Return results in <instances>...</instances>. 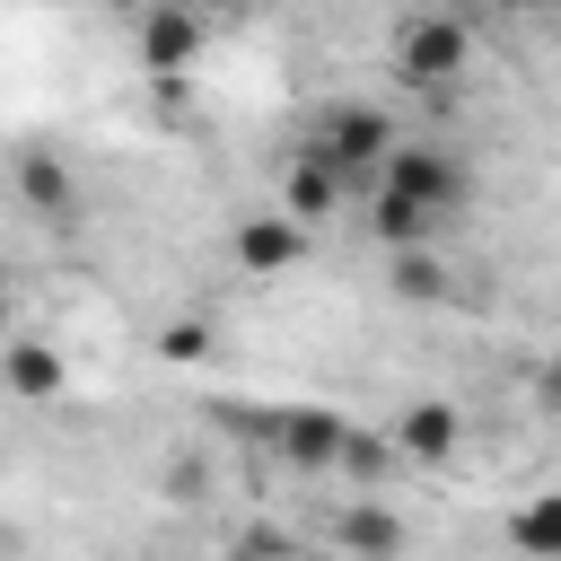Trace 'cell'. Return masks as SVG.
I'll return each mask as SVG.
<instances>
[{
  "instance_id": "1",
  "label": "cell",
  "mask_w": 561,
  "mask_h": 561,
  "mask_svg": "<svg viewBox=\"0 0 561 561\" xmlns=\"http://www.w3.org/2000/svg\"><path fill=\"white\" fill-rule=\"evenodd\" d=\"M456 210H465V167H456L438 140H394L386 167L368 175V228H377L394 254H421Z\"/></svg>"
},
{
  "instance_id": "2",
  "label": "cell",
  "mask_w": 561,
  "mask_h": 561,
  "mask_svg": "<svg viewBox=\"0 0 561 561\" xmlns=\"http://www.w3.org/2000/svg\"><path fill=\"white\" fill-rule=\"evenodd\" d=\"M394 140H403V131H394V114L359 96V105H324V114H316L307 158H316V167H333L342 184H368V175L386 167V149H394Z\"/></svg>"
},
{
  "instance_id": "3",
  "label": "cell",
  "mask_w": 561,
  "mask_h": 561,
  "mask_svg": "<svg viewBox=\"0 0 561 561\" xmlns=\"http://www.w3.org/2000/svg\"><path fill=\"white\" fill-rule=\"evenodd\" d=\"M465 61H473L465 18H403V35H394V79L403 88H447Z\"/></svg>"
},
{
  "instance_id": "4",
  "label": "cell",
  "mask_w": 561,
  "mask_h": 561,
  "mask_svg": "<svg viewBox=\"0 0 561 561\" xmlns=\"http://www.w3.org/2000/svg\"><path fill=\"white\" fill-rule=\"evenodd\" d=\"M342 412H324V403H289V412H272V456L289 465V473H333V456H342Z\"/></svg>"
},
{
  "instance_id": "5",
  "label": "cell",
  "mask_w": 561,
  "mask_h": 561,
  "mask_svg": "<svg viewBox=\"0 0 561 561\" xmlns=\"http://www.w3.org/2000/svg\"><path fill=\"white\" fill-rule=\"evenodd\" d=\"M0 386L18 403H61L70 394V351H53L44 333H0Z\"/></svg>"
},
{
  "instance_id": "6",
  "label": "cell",
  "mask_w": 561,
  "mask_h": 561,
  "mask_svg": "<svg viewBox=\"0 0 561 561\" xmlns=\"http://www.w3.org/2000/svg\"><path fill=\"white\" fill-rule=\"evenodd\" d=\"M228 254H237V272H245V280H280V272L307 254V228H289L280 210H245V219H237V237H228Z\"/></svg>"
},
{
  "instance_id": "7",
  "label": "cell",
  "mask_w": 561,
  "mask_h": 561,
  "mask_svg": "<svg viewBox=\"0 0 561 561\" xmlns=\"http://www.w3.org/2000/svg\"><path fill=\"white\" fill-rule=\"evenodd\" d=\"M131 44H140V70L184 79L193 53H202V18H193V9H140V18H131Z\"/></svg>"
},
{
  "instance_id": "8",
  "label": "cell",
  "mask_w": 561,
  "mask_h": 561,
  "mask_svg": "<svg viewBox=\"0 0 561 561\" xmlns=\"http://www.w3.org/2000/svg\"><path fill=\"white\" fill-rule=\"evenodd\" d=\"M342 202H351V184H342L333 167H316L307 149H298V158L280 167V202H272V210H280L289 228H324V219H333Z\"/></svg>"
},
{
  "instance_id": "9",
  "label": "cell",
  "mask_w": 561,
  "mask_h": 561,
  "mask_svg": "<svg viewBox=\"0 0 561 561\" xmlns=\"http://www.w3.org/2000/svg\"><path fill=\"white\" fill-rule=\"evenodd\" d=\"M456 403H403L394 412V430H386V447L403 456V465H447L456 456Z\"/></svg>"
},
{
  "instance_id": "10",
  "label": "cell",
  "mask_w": 561,
  "mask_h": 561,
  "mask_svg": "<svg viewBox=\"0 0 561 561\" xmlns=\"http://www.w3.org/2000/svg\"><path fill=\"white\" fill-rule=\"evenodd\" d=\"M333 543H342L351 561H403V517H394L377 491H359V500L333 517Z\"/></svg>"
},
{
  "instance_id": "11",
  "label": "cell",
  "mask_w": 561,
  "mask_h": 561,
  "mask_svg": "<svg viewBox=\"0 0 561 561\" xmlns=\"http://www.w3.org/2000/svg\"><path fill=\"white\" fill-rule=\"evenodd\" d=\"M18 202H26L35 219H70V210H79V175H70L53 149H26V158H18Z\"/></svg>"
},
{
  "instance_id": "12",
  "label": "cell",
  "mask_w": 561,
  "mask_h": 561,
  "mask_svg": "<svg viewBox=\"0 0 561 561\" xmlns=\"http://www.w3.org/2000/svg\"><path fill=\"white\" fill-rule=\"evenodd\" d=\"M386 465H394V447H386L377 430H342V456H333V473H351V491H377V482H386Z\"/></svg>"
},
{
  "instance_id": "13",
  "label": "cell",
  "mask_w": 561,
  "mask_h": 561,
  "mask_svg": "<svg viewBox=\"0 0 561 561\" xmlns=\"http://www.w3.org/2000/svg\"><path fill=\"white\" fill-rule=\"evenodd\" d=\"M508 535H517V552H535V561H552V543H561V500H552V491H543V500H526Z\"/></svg>"
},
{
  "instance_id": "14",
  "label": "cell",
  "mask_w": 561,
  "mask_h": 561,
  "mask_svg": "<svg viewBox=\"0 0 561 561\" xmlns=\"http://www.w3.org/2000/svg\"><path fill=\"white\" fill-rule=\"evenodd\" d=\"M447 289V263L421 245V254H394V298H438Z\"/></svg>"
},
{
  "instance_id": "15",
  "label": "cell",
  "mask_w": 561,
  "mask_h": 561,
  "mask_svg": "<svg viewBox=\"0 0 561 561\" xmlns=\"http://www.w3.org/2000/svg\"><path fill=\"white\" fill-rule=\"evenodd\" d=\"M158 359H210V324H202V316L167 324V333H158Z\"/></svg>"
}]
</instances>
